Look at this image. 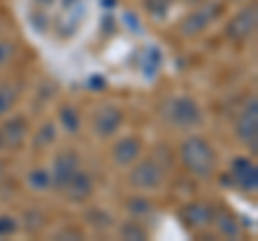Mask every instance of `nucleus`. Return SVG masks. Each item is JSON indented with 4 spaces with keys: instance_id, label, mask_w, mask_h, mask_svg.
Wrapping results in <instances>:
<instances>
[{
    "instance_id": "nucleus-11",
    "label": "nucleus",
    "mask_w": 258,
    "mask_h": 241,
    "mask_svg": "<svg viewBox=\"0 0 258 241\" xmlns=\"http://www.w3.org/2000/svg\"><path fill=\"white\" fill-rule=\"evenodd\" d=\"M84 13H86V9H84V5L80 3V0H76V3L69 5V7H64L62 15L58 18V22H56L58 35H62V37L76 35L78 28H80V22L84 20Z\"/></svg>"
},
{
    "instance_id": "nucleus-15",
    "label": "nucleus",
    "mask_w": 258,
    "mask_h": 241,
    "mask_svg": "<svg viewBox=\"0 0 258 241\" xmlns=\"http://www.w3.org/2000/svg\"><path fill=\"white\" fill-rule=\"evenodd\" d=\"M140 67H142V71L147 76H155L157 71H159V67H161V52L157 50V47H153V45H149V47H142L140 50Z\"/></svg>"
},
{
    "instance_id": "nucleus-29",
    "label": "nucleus",
    "mask_w": 258,
    "mask_h": 241,
    "mask_svg": "<svg viewBox=\"0 0 258 241\" xmlns=\"http://www.w3.org/2000/svg\"><path fill=\"white\" fill-rule=\"evenodd\" d=\"M91 88H103V78H91Z\"/></svg>"
},
{
    "instance_id": "nucleus-10",
    "label": "nucleus",
    "mask_w": 258,
    "mask_h": 241,
    "mask_svg": "<svg viewBox=\"0 0 258 241\" xmlns=\"http://www.w3.org/2000/svg\"><path fill=\"white\" fill-rule=\"evenodd\" d=\"M142 153V140L138 136H127V138H120L114 147H112V157L114 162L120 166H129L134 164L136 159Z\"/></svg>"
},
{
    "instance_id": "nucleus-7",
    "label": "nucleus",
    "mask_w": 258,
    "mask_h": 241,
    "mask_svg": "<svg viewBox=\"0 0 258 241\" xmlns=\"http://www.w3.org/2000/svg\"><path fill=\"white\" fill-rule=\"evenodd\" d=\"M123 123V112L116 106H101L93 116V130L99 138H110L118 132Z\"/></svg>"
},
{
    "instance_id": "nucleus-9",
    "label": "nucleus",
    "mask_w": 258,
    "mask_h": 241,
    "mask_svg": "<svg viewBox=\"0 0 258 241\" xmlns=\"http://www.w3.org/2000/svg\"><path fill=\"white\" fill-rule=\"evenodd\" d=\"M213 209L205 203H191L181 209L179 218L187 228H205L209 224H213Z\"/></svg>"
},
{
    "instance_id": "nucleus-30",
    "label": "nucleus",
    "mask_w": 258,
    "mask_h": 241,
    "mask_svg": "<svg viewBox=\"0 0 258 241\" xmlns=\"http://www.w3.org/2000/svg\"><path fill=\"white\" fill-rule=\"evenodd\" d=\"M3 170H5V162L0 159V174H3Z\"/></svg>"
},
{
    "instance_id": "nucleus-4",
    "label": "nucleus",
    "mask_w": 258,
    "mask_h": 241,
    "mask_svg": "<svg viewBox=\"0 0 258 241\" xmlns=\"http://www.w3.org/2000/svg\"><path fill=\"white\" fill-rule=\"evenodd\" d=\"M164 179V168L153 159H144L129 172V183L136 190H157Z\"/></svg>"
},
{
    "instance_id": "nucleus-18",
    "label": "nucleus",
    "mask_w": 258,
    "mask_h": 241,
    "mask_svg": "<svg viewBox=\"0 0 258 241\" xmlns=\"http://www.w3.org/2000/svg\"><path fill=\"white\" fill-rule=\"evenodd\" d=\"M28 183H30V188H32V190H37V192L52 188L50 170H45V168H35V170L28 174Z\"/></svg>"
},
{
    "instance_id": "nucleus-13",
    "label": "nucleus",
    "mask_w": 258,
    "mask_h": 241,
    "mask_svg": "<svg viewBox=\"0 0 258 241\" xmlns=\"http://www.w3.org/2000/svg\"><path fill=\"white\" fill-rule=\"evenodd\" d=\"M26 132L28 127L24 123L22 116H15V118H9L7 123L3 125L0 130V136H3V144H9V147H22V142L26 140Z\"/></svg>"
},
{
    "instance_id": "nucleus-28",
    "label": "nucleus",
    "mask_w": 258,
    "mask_h": 241,
    "mask_svg": "<svg viewBox=\"0 0 258 241\" xmlns=\"http://www.w3.org/2000/svg\"><path fill=\"white\" fill-rule=\"evenodd\" d=\"M11 54H13V45L0 41V65H3L7 58H11Z\"/></svg>"
},
{
    "instance_id": "nucleus-1",
    "label": "nucleus",
    "mask_w": 258,
    "mask_h": 241,
    "mask_svg": "<svg viewBox=\"0 0 258 241\" xmlns=\"http://www.w3.org/2000/svg\"><path fill=\"white\" fill-rule=\"evenodd\" d=\"M181 162L198 179H209L215 170V151L203 136H189L181 144Z\"/></svg>"
},
{
    "instance_id": "nucleus-16",
    "label": "nucleus",
    "mask_w": 258,
    "mask_h": 241,
    "mask_svg": "<svg viewBox=\"0 0 258 241\" xmlns=\"http://www.w3.org/2000/svg\"><path fill=\"white\" fill-rule=\"evenodd\" d=\"M213 222L217 224V228L222 230V235L226 237H237L239 235V224L232 218V213L228 211H215L213 213Z\"/></svg>"
},
{
    "instance_id": "nucleus-24",
    "label": "nucleus",
    "mask_w": 258,
    "mask_h": 241,
    "mask_svg": "<svg viewBox=\"0 0 258 241\" xmlns=\"http://www.w3.org/2000/svg\"><path fill=\"white\" fill-rule=\"evenodd\" d=\"M30 22H32V26H35L39 33H45V30L52 26V20L47 18V13H45L43 9L37 11V13H32V15H30Z\"/></svg>"
},
{
    "instance_id": "nucleus-26",
    "label": "nucleus",
    "mask_w": 258,
    "mask_h": 241,
    "mask_svg": "<svg viewBox=\"0 0 258 241\" xmlns=\"http://www.w3.org/2000/svg\"><path fill=\"white\" fill-rule=\"evenodd\" d=\"M18 230V220L11 215H0V237H9Z\"/></svg>"
},
{
    "instance_id": "nucleus-31",
    "label": "nucleus",
    "mask_w": 258,
    "mask_h": 241,
    "mask_svg": "<svg viewBox=\"0 0 258 241\" xmlns=\"http://www.w3.org/2000/svg\"><path fill=\"white\" fill-rule=\"evenodd\" d=\"M5 147V144H3V136H0V149H3Z\"/></svg>"
},
{
    "instance_id": "nucleus-19",
    "label": "nucleus",
    "mask_w": 258,
    "mask_h": 241,
    "mask_svg": "<svg viewBox=\"0 0 258 241\" xmlns=\"http://www.w3.org/2000/svg\"><path fill=\"white\" fill-rule=\"evenodd\" d=\"M60 125H62L69 134L78 132V130H80V114H78V110L71 108V106L62 108V110H60Z\"/></svg>"
},
{
    "instance_id": "nucleus-17",
    "label": "nucleus",
    "mask_w": 258,
    "mask_h": 241,
    "mask_svg": "<svg viewBox=\"0 0 258 241\" xmlns=\"http://www.w3.org/2000/svg\"><path fill=\"white\" fill-rule=\"evenodd\" d=\"M18 101V88L9 82H0V116L7 114Z\"/></svg>"
},
{
    "instance_id": "nucleus-25",
    "label": "nucleus",
    "mask_w": 258,
    "mask_h": 241,
    "mask_svg": "<svg viewBox=\"0 0 258 241\" xmlns=\"http://www.w3.org/2000/svg\"><path fill=\"white\" fill-rule=\"evenodd\" d=\"M127 209L132 213H136V215H144V213L151 211V203H149L147 198H132L127 203Z\"/></svg>"
},
{
    "instance_id": "nucleus-6",
    "label": "nucleus",
    "mask_w": 258,
    "mask_h": 241,
    "mask_svg": "<svg viewBox=\"0 0 258 241\" xmlns=\"http://www.w3.org/2000/svg\"><path fill=\"white\" fill-rule=\"evenodd\" d=\"M256 20H258V18H256V5L245 7L243 11H239L235 18L228 22L226 35H228V39H232V41L243 43V41H247V39L254 35V30H256Z\"/></svg>"
},
{
    "instance_id": "nucleus-21",
    "label": "nucleus",
    "mask_w": 258,
    "mask_h": 241,
    "mask_svg": "<svg viewBox=\"0 0 258 241\" xmlns=\"http://www.w3.org/2000/svg\"><path fill=\"white\" fill-rule=\"evenodd\" d=\"M54 140H56V127H54L52 123H45L41 130H39L35 142H37V147H41V144L45 147V144H52Z\"/></svg>"
},
{
    "instance_id": "nucleus-3",
    "label": "nucleus",
    "mask_w": 258,
    "mask_h": 241,
    "mask_svg": "<svg viewBox=\"0 0 258 241\" xmlns=\"http://www.w3.org/2000/svg\"><path fill=\"white\" fill-rule=\"evenodd\" d=\"M237 136L241 142L247 144L249 153L256 155V151H258V103H256V99H249L245 103L243 112L239 114Z\"/></svg>"
},
{
    "instance_id": "nucleus-2",
    "label": "nucleus",
    "mask_w": 258,
    "mask_h": 241,
    "mask_svg": "<svg viewBox=\"0 0 258 241\" xmlns=\"http://www.w3.org/2000/svg\"><path fill=\"white\" fill-rule=\"evenodd\" d=\"M164 116H166V120H170L172 125L181 127V130H189V127L200 125L203 112H200L198 103L191 97H176V99L166 101Z\"/></svg>"
},
{
    "instance_id": "nucleus-27",
    "label": "nucleus",
    "mask_w": 258,
    "mask_h": 241,
    "mask_svg": "<svg viewBox=\"0 0 258 241\" xmlns=\"http://www.w3.org/2000/svg\"><path fill=\"white\" fill-rule=\"evenodd\" d=\"M26 220H28L26 226H28V230H32V232L39 230V228L43 226V218H41V215H39L37 211H30V213H26Z\"/></svg>"
},
{
    "instance_id": "nucleus-20",
    "label": "nucleus",
    "mask_w": 258,
    "mask_h": 241,
    "mask_svg": "<svg viewBox=\"0 0 258 241\" xmlns=\"http://www.w3.org/2000/svg\"><path fill=\"white\" fill-rule=\"evenodd\" d=\"M120 237L123 239H134V241H142L147 239V230H144L138 222H127L120 226Z\"/></svg>"
},
{
    "instance_id": "nucleus-14",
    "label": "nucleus",
    "mask_w": 258,
    "mask_h": 241,
    "mask_svg": "<svg viewBox=\"0 0 258 241\" xmlns=\"http://www.w3.org/2000/svg\"><path fill=\"white\" fill-rule=\"evenodd\" d=\"M211 13H213V7H209V9H200V11H194L191 15H187V18L183 20L181 33L185 37H196V35H200L209 26V22L213 20Z\"/></svg>"
},
{
    "instance_id": "nucleus-22",
    "label": "nucleus",
    "mask_w": 258,
    "mask_h": 241,
    "mask_svg": "<svg viewBox=\"0 0 258 241\" xmlns=\"http://www.w3.org/2000/svg\"><path fill=\"white\" fill-rule=\"evenodd\" d=\"M144 5H147L149 13H151L155 20L166 18V13H168V0H147Z\"/></svg>"
},
{
    "instance_id": "nucleus-23",
    "label": "nucleus",
    "mask_w": 258,
    "mask_h": 241,
    "mask_svg": "<svg viewBox=\"0 0 258 241\" xmlns=\"http://www.w3.org/2000/svg\"><path fill=\"white\" fill-rule=\"evenodd\" d=\"M88 220H91V224L97 226V228H108L112 224V218L106 211H101V209H95V211L88 213Z\"/></svg>"
},
{
    "instance_id": "nucleus-5",
    "label": "nucleus",
    "mask_w": 258,
    "mask_h": 241,
    "mask_svg": "<svg viewBox=\"0 0 258 241\" xmlns=\"http://www.w3.org/2000/svg\"><path fill=\"white\" fill-rule=\"evenodd\" d=\"M80 170V157L76 151H62L60 155H56L54 166H52V188L64 190L67 183L71 181V176Z\"/></svg>"
},
{
    "instance_id": "nucleus-8",
    "label": "nucleus",
    "mask_w": 258,
    "mask_h": 241,
    "mask_svg": "<svg viewBox=\"0 0 258 241\" xmlns=\"http://www.w3.org/2000/svg\"><path fill=\"white\" fill-rule=\"evenodd\" d=\"M230 176H232V183L243 190V192H256L258 188V170H256V164L249 162L247 157H237L230 166Z\"/></svg>"
},
{
    "instance_id": "nucleus-12",
    "label": "nucleus",
    "mask_w": 258,
    "mask_h": 241,
    "mask_svg": "<svg viewBox=\"0 0 258 241\" xmlns=\"http://www.w3.org/2000/svg\"><path fill=\"white\" fill-rule=\"evenodd\" d=\"M67 198L71 203H84L86 198H91L93 194V179L91 174L84 172V170H78L74 176H71V181L67 183V188L62 190Z\"/></svg>"
}]
</instances>
